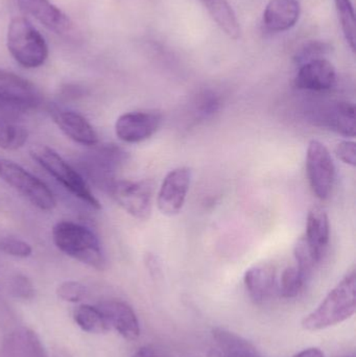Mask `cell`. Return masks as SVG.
<instances>
[{"label":"cell","mask_w":356,"mask_h":357,"mask_svg":"<svg viewBox=\"0 0 356 357\" xmlns=\"http://www.w3.org/2000/svg\"><path fill=\"white\" fill-rule=\"evenodd\" d=\"M356 312V273L355 268L326 296L322 303L302 320L303 329L320 331L341 324Z\"/></svg>","instance_id":"obj_1"},{"label":"cell","mask_w":356,"mask_h":357,"mask_svg":"<svg viewBox=\"0 0 356 357\" xmlns=\"http://www.w3.org/2000/svg\"><path fill=\"white\" fill-rule=\"evenodd\" d=\"M54 245L65 255L98 271L106 268L107 260L98 237L87 227L62 220L52 230Z\"/></svg>","instance_id":"obj_2"},{"label":"cell","mask_w":356,"mask_h":357,"mask_svg":"<svg viewBox=\"0 0 356 357\" xmlns=\"http://www.w3.org/2000/svg\"><path fill=\"white\" fill-rule=\"evenodd\" d=\"M6 46L13 59L26 69L43 66L49 54L45 38L24 17H15L8 23Z\"/></svg>","instance_id":"obj_3"},{"label":"cell","mask_w":356,"mask_h":357,"mask_svg":"<svg viewBox=\"0 0 356 357\" xmlns=\"http://www.w3.org/2000/svg\"><path fill=\"white\" fill-rule=\"evenodd\" d=\"M29 155L33 161H36L42 169H45L71 195L87 204L92 209H102V204L92 192L84 176H82L75 167H71L54 149L43 144H38L31 149Z\"/></svg>","instance_id":"obj_4"},{"label":"cell","mask_w":356,"mask_h":357,"mask_svg":"<svg viewBox=\"0 0 356 357\" xmlns=\"http://www.w3.org/2000/svg\"><path fill=\"white\" fill-rule=\"evenodd\" d=\"M0 178L42 211H52L56 199L49 187L21 165L0 159Z\"/></svg>","instance_id":"obj_5"},{"label":"cell","mask_w":356,"mask_h":357,"mask_svg":"<svg viewBox=\"0 0 356 357\" xmlns=\"http://www.w3.org/2000/svg\"><path fill=\"white\" fill-rule=\"evenodd\" d=\"M130 215L137 220H146L153 211L152 187L146 182L129 180H113L106 190Z\"/></svg>","instance_id":"obj_6"},{"label":"cell","mask_w":356,"mask_h":357,"mask_svg":"<svg viewBox=\"0 0 356 357\" xmlns=\"http://www.w3.org/2000/svg\"><path fill=\"white\" fill-rule=\"evenodd\" d=\"M307 172L314 195L322 201L327 199L334 189L336 167L330 151L318 140H311L307 148Z\"/></svg>","instance_id":"obj_7"},{"label":"cell","mask_w":356,"mask_h":357,"mask_svg":"<svg viewBox=\"0 0 356 357\" xmlns=\"http://www.w3.org/2000/svg\"><path fill=\"white\" fill-rule=\"evenodd\" d=\"M125 153L115 146H105L87 155L81 160L85 175L96 186L106 190L113 180L117 167L125 161Z\"/></svg>","instance_id":"obj_8"},{"label":"cell","mask_w":356,"mask_h":357,"mask_svg":"<svg viewBox=\"0 0 356 357\" xmlns=\"http://www.w3.org/2000/svg\"><path fill=\"white\" fill-rule=\"evenodd\" d=\"M162 116L155 111L125 113L115 123V134L125 144H140L150 139L160 128Z\"/></svg>","instance_id":"obj_9"},{"label":"cell","mask_w":356,"mask_h":357,"mask_svg":"<svg viewBox=\"0 0 356 357\" xmlns=\"http://www.w3.org/2000/svg\"><path fill=\"white\" fill-rule=\"evenodd\" d=\"M0 102L15 110H27L41 102V94L24 77L0 69Z\"/></svg>","instance_id":"obj_10"},{"label":"cell","mask_w":356,"mask_h":357,"mask_svg":"<svg viewBox=\"0 0 356 357\" xmlns=\"http://www.w3.org/2000/svg\"><path fill=\"white\" fill-rule=\"evenodd\" d=\"M192 182V171L188 167H178L167 174L157 197L161 213L173 216L179 213L185 204Z\"/></svg>","instance_id":"obj_11"},{"label":"cell","mask_w":356,"mask_h":357,"mask_svg":"<svg viewBox=\"0 0 356 357\" xmlns=\"http://www.w3.org/2000/svg\"><path fill=\"white\" fill-rule=\"evenodd\" d=\"M314 121L346 137H355V107L348 102H330L311 112Z\"/></svg>","instance_id":"obj_12"},{"label":"cell","mask_w":356,"mask_h":357,"mask_svg":"<svg viewBox=\"0 0 356 357\" xmlns=\"http://www.w3.org/2000/svg\"><path fill=\"white\" fill-rule=\"evenodd\" d=\"M49 113L60 131L75 144L95 146L100 142L95 129L79 113L58 107H50Z\"/></svg>","instance_id":"obj_13"},{"label":"cell","mask_w":356,"mask_h":357,"mask_svg":"<svg viewBox=\"0 0 356 357\" xmlns=\"http://www.w3.org/2000/svg\"><path fill=\"white\" fill-rule=\"evenodd\" d=\"M98 308L104 314L110 328L115 329L123 339L135 341L139 337V321L129 304L121 300H105L98 304Z\"/></svg>","instance_id":"obj_14"},{"label":"cell","mask_w":356,"mask_h":357,"mask_svg":"<svg viewBox=\"0 0 356 357\" xmlns=\"http://www.w3.org/2000/svg\"><path fill=\"white\" fill-rule=\"evenodd\" d=\"M336 81L334 65L326 59L319 58L303 63L295 77V85L298 89L322 92L332 89Z\"/></svg>","instance_id":"obj_15"},{"label":"cell","mask_w":356,"mask_h":357,"mask_svg":"<svg viewBox=\"0 0 356 357\" xmlns=\"http://www.w3.org/2000/svg\"><path fill=\"white\" fill-rule=\"evenodd\" d=\"M18 3L26 14L56 35L68 36L72 33L71 19L49 0H18Z\"/></svg>","instance_id":"obj_16"},{"label":"cell","mask_w":356,"mask_h":357,"mask_svg":"<svg viewBox=\"0 0 356 357\" xmlns=\"http://www.w3.org/2000/svg\"><path fill=\"white\" fill-rule=\"evenodd\" d=\"M244 282L251 299L255 303H263L277 289V273L272 264H257L247 271Z\"/></svg>","instance_id":"obj_17"},{"label":"cell","mask_w":356,"mask_h":357,"mask_svg":"<svg viewBox=\"0 0 356 357\" xmlns=\"http://www.w3.org/2000/svg\"><path fill=\"white\" fill-rule=\"evenodd\" d=\"M300 14L298 0H270L263 12V24L273 33H282L296 25Z\"/></svg>","instance_id":"obj_18"},{"label":"cell","mask_w":356,"mask_h":357,"mask_svg":"<svg viewBox=\"0 0 356 357\" xmlns=\"http://www.w3.org/2000/svg\"><path fill=\"white\" fill-rule=\"evenodd\" d=\"M318 261H321L330 238V218L321 208H313L309 212L307 232L303 237Z\"/></svg>","instance_id":"obj_19"},{"label":"cell","mask_w":356,"mask_h":357,"mask_svg":"<svg viewBox=\"0 0 356 357\" xmlns=\"http://www.w3.org/2000/svg\"><path fill=\"white\" fill-rule=\"evenodd\" d=\"M212 337L225 357H261L250 342L231 331L215 328Z\"/></svg>","instance_id":"obj_20"},{"label":"cell","mask_w":356,"mask_h":357,"mask_svg":"<svg viewBox=\"0 0 356 357\" xmlns=\"http://www.w3.org/2000/svg\"><path fill=\"white\" fill-rule=\"evenodd\" d=\"M73 319L82 331L92 335H102L110 331V325L102 314L98 306H77L73 312Z\"/></svg>","instance_id":"obj_21"},{"label":"cell","mask_w":356,"mask_h":357,"mask_svg":"<svg viewBox=\"0 0 356 357\" xmlns=\"http://www.w3.org/2000/svg\"><path fill=\"white\" fill-rule=\"evenodd\" d=\"M309 276V275L301 270L297 264L286 268L282 273L277 285L280 296L286 299L297 297L304 287Z\"/></svg>","instance_id":"obj_22"},{"label":"cell","mask_w":356,"mask_h":357,"mask_svg":"<svg viewBox=\"0 0 356 357\" xmlns=\"http://www.w3.org/2000/svg\"><path fill=\"white\" fill-rule=\"evenodd\" d=\"M29 139V131L23 126L0 119V149L17 151L23 148Z\"/></svg>","instance_id":"obj_23"},{"label":"cell","mask_w":356,"mask_h":357,"mask_svg":"<svg viewBox=\"0 0 356 357\" xmlns=\"http://www.w3.org/2000/svg\"><path fill=\"white\" fill-rule=\"evenodd\" d=\"M336 14L342 27L343 35L351 50L355 52L356 43L355 14L351 0H334Z\"/></svg>","instance_id":"obj_24"},{"label":"cell","mask_w":356,"mask_h":357,"mask_svg":"<svg viewBox=\"0 0 356 357\" xmlns=\"http://www.w3.org/2000/svg\"><path fill=\"white\" fill-rule=\"evenodd\" d=\"M330 44L323 41H309L303 44L300 50L297 52L295 60L299 63H307L315 59L323 58L330 52Z\"/></svg>","instance_id":"obj_25"},{"label":"cell","mask_w":356,"mask_h":357,"mask_svg":"<svg viewBox=\"0 0 356 357\" xmlns=\"http://www.w3.org/2000/svg\"><path fill=\"white\" fill-rule=\"evenodd\" d=\"M8 291L13 297L20 300H31L35 297V287L29 277L23 274H16L10 278Z\"/></svg>","instance_id":"obj_26"},{"label":"cell","mask_w":356,"mask_h":357,"mask_svg":"<svg viewBox=\"0 0 356 357\" xmlns=\"http://www.w3.org/2000/svg\"><path fill=\"white\" fill-rule=\"evenodd\" d=\"M0 252L16 258H27L33 254V247L21 239L6 237L0 239Z\"/></svg>","instance_id":"obj_27"},{"label":"cell","mask_w":356,"mask_h":357,"mask_svg":"<svg viewBox=\"0 0 356 357\" xmlns=\"http://www.w3.org/2000/svg\"><path fill=\"white\" fill-rule=\"evenodd\" d=\"M87 289L77 281H64L56 289V295L63 301L77 303L86 297Z\"/></svg>","instance_id":"obj_28"},{"label":"cell","mask_w":356,"mask_h":357,"mask_svg":"<svg viewBox=\"0 0 356 357\" xmlns=\"http://www.w3.org/2000/svg\"><path fill=\"white\" fill-rule=\"evenodd\" d=\"M295 259H296L297 266L304 271L307 275L311 274V271L314 270L316 266L319 264L313 252L309 249L305 239L301 238L295 247Z\"/></svg>","instance_id":"obj_29"},{"label":"cell","mask_w":356,"mask_h":357,"mask_svg":"<svg viewBox=\"0 0 356 357\" xmlns=\"http://www.w3.org/2000/svg\"><path fill=\"white\" fill-rule=\"evenodd\" d=\"M336 157L345 165L355 167L356 165V144L353 142H342L336 146L334 150Z\"/></svg>","instance_id":"obj_30"},{"label":"cell","mask_w":356,"mask_h":357,"mask_svg":"<svg viewBox=\"0 0 356 357\" xmlns=\"http://www.w3.org/2000/svg\"><path fill=\"white\" fill-rule=\"evenodd\" d=\"M25 337H26L29 357H48L47 352L44 349L39 337L33 331L25 329Z\"/></svg>","instance_id":"obj_31"},{"label":"cell","mask_w":356,"mask_h":357,"mask_svg":"<svg viewBox=\"0 0 356 357\" xmlns=\"http://www.w3.org/2000/svg\"><path fill=\"white\" fill-rule=\"evenodd\" d=\"M293 357H324V354L319 348H309Z\"/></svg>","instance_id":"obj_32"},{"label":"cell","mask_w":356,"mask_h":357,"mask_svg":"<svg viewBox=\"0 0 356 357\" xmlns=\"http://www.w3.org/2000/svg\"><path fill=\"white\" fill-rule=\"evenodd\" d=\"M133 357H160L152 348L142 347L134 354Z\"/></svg>","instance_id":"obj_33"},{"label":"cell","mask_w":356,"mask_h":357,"mask_svg":"<svg viewBox=\"0 0 356 357\" xmlns=\"http://www.w3.org/2000/svg\"><path fill=\"white\" fill-rule=\"evenodd\" d=\"M148 266L150 273H154V274L157 275L160 272V266H159L158 262L156 261L155 256H148Z\"/></svg>","instance_id":"obj_34"},{"label":"cell","mask_w":356,"mask_h":357,"mask_svg":"<svg viewBox=\"0 0 356 357\" xmlns=\"http://www.w3.org/2000/svg\"><path fill=\"white\" fill-rule=\"evenodd\" d=\"M8 110H15V109L10 108V107L0 102V119H6L4 115H6V113L8 112Z\"/></svg>","instance_id":"obj_35"},{"label":"cell","mask_w":356,"mask_h":357,"mask_svg":"<svg viewBox=\"0 0 356 357\" xmlns=\"http://www.w3.org/2000/svg\"><path fill=\"white\" fill-rule=\"evenodd\" d=\"M348 357H355V356H348Z\"/></svg>","instance_id":"obj_36"}]
</instances>
